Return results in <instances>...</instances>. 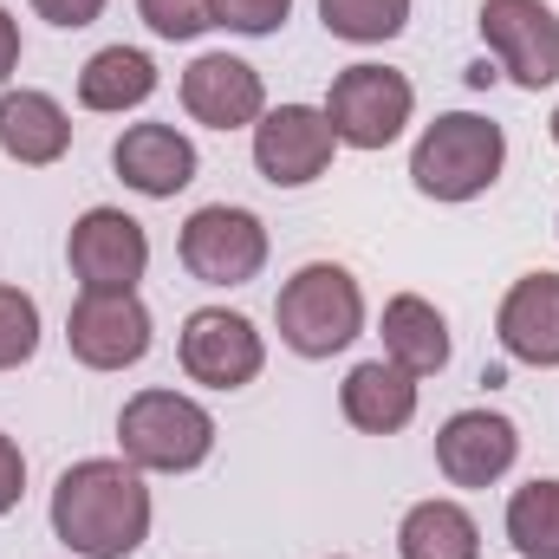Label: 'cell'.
<instances>
[{
  "mask_svg": "<svg viewBox=\"0 0 559 559\" xmlns=\"http://www.w3.org/2000/svg\"><path fill=\"white\" fill-rule=\"evenodd\" d=\"M52 534L79 559H131L150 540V488L124 455H85L52 488Z\"/></svg>",
  "mask_w": 559,
  "mask_h": 559,
  "instance_id": "1",
  "label": "cell"
},
{
  "mask_svg": "<svg viewBox=\"0 0 559 559\" xmlns=\"http://www.w3.org/2000/svg\"><path fill=\"white\" fill-rule=\"evenodd\" d=\"M508 163V131L481 111H442L436 124H423L411 150V182L429 202H475L495 189Z\"/></svg>",
  "mask_w": 559,
  "mask_h": 559,
  "instance_id": "2",
  "label": "cell"
},
{
  "mask_svg": "<svg viewBox=\"0 0 559 559\" xmlns=\"http://www.w3.org/2000/svg\"><path fill=\"white\" fill-rule=\"evenodd\" d=\"M280 345L299 358H332L365 332V293L338 261H306L274 299Z\"/></svg>",
  "mask_w": 559,
  "mask_h": 559,
  "instance_id": "3",
  "label": "cell"
},
{
  "mask_svg": "<svg viewBox=\"0 0 559 559\" xmlns=\"http://www.w3.org/2000/svg\"><path fill=\"white\" fill-rule=\"evenodd\" d=\"M118 442L124 462L143 475H189L215 449V417L182 391H138L118 411Z\"/></svg>",
  "mask_w": 559,
  "mask_h": 559,
  "instance_id": "4",
  "label": "cell"
},
{
  "mask_svg": "<svg viewBox=\"0 0 559 559\" xmlns=\"http://www.w3.org/2000/svg\"><path fill=\"white\" fill-rule=\"evenodd\" d=\"M319 111L345 150H391L417 111V85L391 66H345Z\"/></svg>",
  "mask_w": 559,
  "mask_h": 559,
  "instance_id": "5",
  "label": "cell"
},
{
  "mask_svg": "<svg viewBox=\"0 0 559 559\" xmlns=\"http://www.w3.org/2000/svg\"><path fill=\"white\" fill-rule=\"evenodd\" d=\"M182 267L202 280V286H248L267 267V222L254 209H235V202H209L182 222V241H176Z\"/></svg>",
  "mask_w": 559,
  "mask_h": 559,
  "instance_id": "6",
  "label": "cell"
},
{
  "mask_svg": "<svg viewBox=\"0 0 559 559\" xmlns=\"http://www.w3.org/2000/svg\"><path fill=\"white\" fill-rule=\"evenodd\" d=\"M475 26H481L488 59L521 92L559 85V13L547 0H481V20Z\"/></svg>",
  "mask_w": 559,
  "mask_h": 559,
  "instance_id": "7",
  "label": "cell"
},
{
  "mask_svg": "<svg viewBox=\"0 0 559 559\" xmlns=\"http://www.w3.org/2000/svg\"><path fill=\"white\" fill-rule=\"evenodd\" d=\"M176 358L189 371V384H209V391H241L261 378L267 365V345L254 332V319L228 312V306H202L182 319V338H176Z\"/></svg>",
  "mask_w": 559,
  "mask_h": 559,
  "instance_id": "8",
  "label": "cell"
},
{
  "mask_svg": "<svg viewBox=\"0 0 559 559\" xmlns=\"http://www.w3.org/2000/svg\"><path fill=\"white\" fill-rule=\"evenodd\" d=\"M66 261L79 274V293H138L143 267H150V235L124 209H85L72 222Z\"/></svg>",
  "mask_w": 559,
  "mask_h": 559,
  "instance_id": "9",
  "label": "cell"
},
{
  "mask_svg": "<svg viewBox=\"0 0 559 559\" xmlns=\"http://www.w3.org/2000/svg\"><path fill=\"white\" fill-rule=\"evenodd\" d=\"M66 345L85 371H131L150 352V306L138 293H79L66 312Z\"/></svg>",
  "mask_w": 559,
  "mask_h": 559,
  "instance_id": "10",
  "label": "cell"
},
{
  "mask_svg": "<svg viewBox=\"0 0 559 559\" xmlns=\"http://www.w3.org/2000/svg\"><path fill=\"white\" fill-rule=\"evenodd\" d=\"M332 150H338V138L319 105H274L254 124V169L274 189H306L312 176H325Z\"/></svg>",
  "mask_w": 559,
  "mask_h": 559,
  "instance_id": "11",
  "label": "cell"
},
{
  "mask_svg": "<svg viewBox=\"0 0 559 559\" xmlns=\"http://www.w3.org/2000/svg\"><path fill=\"white\" fill-rule=\"evenodd\" d=\"M521 455V429L501 411H455L436 429V468L449 488H495Z\"/></svg>",
  "mask_w": 559,
  "mask_h": 559,
  "instance_id": "12",
  "label": "cell"
},
{
  "mask_svg": "<svg viewBox=\"0 0 559 559\" xmlns=\"http://www.w3.org/2000/svg\"><path fill=\"white\" fill-rule=\"evenodd\" d=\"M182 111L209 131H241V124H261L267 111V85L248 59L235 52H202L189 72H182Z\"/></svg>",
  "mask_w": 559,
  "mask_h": 559,
  "instance_id": "13",
  "label": "cell"
},
{
  "mask_svg": "<svg viewBox=\"0 0 559 559\" xmlns=\"http://www.w3.org/2000/svg\"><path fill=\"white\" fill-rule=\"evenodd\" d=\"M495 338L508 358L534 365V371H559V274H521L508 286L501 312H495Z\"/></svg>",
  "mask_w": 559,
  "mask_h": 559,
  "instance_id": "14",
  "label": "cell"
},
{
  "mask_svg": "<svg viewBox=\"0 0 559 559\" xmlns=\"http://www.w3.org/2000/svg\"><path fill=\"white\" fill-rule=\"evenodd\" d=\"M111 169L124 176V189H138L150 202H169L195 182V143L176 124H131L111 143Z\"/></svg>",
  "mask_w": 559,
  "mask_h": 559,
  "instance_id": "15",
  "label": "cell"
},
{
  "mask_svg": "<svg viewBox=\"0 0 559 559\" xmlns=\"http://www.w3.org/2000/svg\"><path fill=\"white\" fill-rule=\"evenodd\" d=\"M338 411L352 429L365 436H397L404 423L417 417V378L391 358H371V365H352L345 384H338Z\"/></svg>",
  "mask_w": 559,
  "mask_h": 559,
  "instance_id": "16",
  "label": "cell"
},
{
  "mask_svg": "<svg viewBox=\"0 0 559 559\" xmlns=\"http://www.w3.org/2000/svg\"><path fill=\"white\" fill-rule=\"evenodd\" d=\"M0 150L20 163V169H46L72 150V118L52 92H0Z\"/></svg>",
  "mask_w": 559,
  "mask_h": 559,
  "instance_id": "17",
  "label": "cell"
},
{
  "mask_svg": "<svg viewBox=\"0 0 559 559\" xmlns=\"http://www.w3.org/2000/svg\"><path fill=\"white\" fill-rule=\"evenodd\" d=\"M150 92H156V59L138 46H105L79 72V105L105 111V118H124V111L150 105Z\"/></svg>",
  "mask_w": 559,
  "mask_h": 559,
  "instance_id": "18",
  "label": "cell"
},
{
  "mask_svg": "<svg viewBox=\"0 0 559 559\" xmlns=\"http://www.w3.org/2000/svg\"><path fill=\"white\" fill-rule=\"evenodd\" d=\"M384 358L404 365L411 378H429V371L449 365V325H442V312H436L429 299L397 293V299L384 306Z\"/></svg>",
  "mask_w": 559,
  "mask_h": 559,
  "instance_id": "19",
  "label": "cell"
},
{
  "mask_svg": "<svg viewBox=\"0 0 559 559\" xmlns=\"http://www.w3.org/2000/svg\"><path fill=\"white\" fill-rule=\"evenodd\" d=\"M404 559H481V527L462 501H417L397 527Z\"/></svg>",
  "mask_w": 559,
  "mask_h": 559,
  "instance_id": "20",
  "label": "cell"
},
{
  "mask_svg": "<svg viewBox=\"0 0 559 559\" xmlns=\"http://www.w3.org/2000/svg\"><path fill=\"white\" fill-rule=\"evenodd\" d=\"M508 540L521 559H559V481H527L508 501Z\"/></svg>",
  "mask_w": 559,
  "mask_h": 559,
  "instance_id": "21",
  "label": "cell"
},
{
  "mask_svg": "<svg viewBox=\"0 0 559 559\" xmlns=\"http://www.w3.org/2000/svg\"><path fill=\"white\" fill-rule=\"evenodd\" d=\"M319 20L332 39L352 46H384L411 26V0H319Z\"/></svg>",
  "mask_w": 559,
  "mask_h": 559,
  "instance_id": "22",
  "label": "cell"
},
{
  "mask_svg": "<svg viewBox=\"0 0 559 559\" xmlns=\"http://www.w3.org/2000/svg\"><path fill=\"white\" fill-rule=\"evenodd\" d=\"M39 352V306L20 286H0V371H20Z\"/></svg>",
  "mask_w": 559,
  "mask_h": 559,
  "instance_id": "23",
  "label": "cell"
},
{
  "mask_svg": "<svg viewBox=\"0 0 559 559\" xmlns=\"http://www.w3.org/2000/svg\"><path fill=\"white\" fill-rule=\"evenodd\" d=\"M138 13L156 39H202L215 26V0H138Z\"/></svg>",
  "mask_w": 559,
  "mask_h": 559,
  "instance_id": "24",
  "label": "cell"
},
{
  "mask_svg": "<svg viewBox=\"0 0 559 559\" xmlns=\"http://www.w3.org/2000/svg\"><path fill=\"white\" fill-rule=\"evenodd\" d=\"M286 13H293V0H215V26H228V33H241V39L280 33Z\"/></svg>",
  "mask_w": 559,
  "mask_h": 559,
  "instance_id": "25",
  "label": "cell"
},
{
  "mask_svg": "<svg viewBox=\"0 0 559 559\" xmlns=\"http://www.w3.org/2000/svg\"><path fill=\"white\" fill-rule=\"evenodd\" d=\"M20 495H26V455L13 436H0V514H13Z\"/></svg>",
  "mask_w": 559,
  "mask_h": 559,
  "instance_id": "26",
  "label": "cell"
},
{
  "mask_svg": "<svg viewBox=\"0 0 559 559\" xmlns=\"http://www.w3.org/2000/svg\"><path fill=\"white\" fill-rule=\"evenodd\" d=\"M33 13L52 20V26H66V33H79V26H92L105 13V0H33Z\"/></svg>",
  "mask_w": 559,
  "mask_h": 559,
  "instance_id": "27",
  "label": "cell"
},
{
  "mask_svg": "<svg viewBox=\"0 0 559 559\" xmlns=\"http://www.w3.org/2000/svg\"><path fill=\"white\" fill-rule=\"evenodd\" d=\"M20 66V20L0 7V85H7V72Z\"/></svg>",
  "mask_w": 559,
  "mask_h": 559,
  "instance_id": "28",
  "label": "cell"
},
{
  "mask_svg": "<svg viewBox=\"0 0 559 559\" xmlns=\"http://www.w3.org/2000/svg\"><path fill=\"white\" fill-rule=\"evenodd\" d=\"M554 143H559V105H554Z\"/></svg>",
  "mask_w": 559,
  "mask_h": 559,
  "instance_id": "29",
  "label": "cell"
}]
</instances>
